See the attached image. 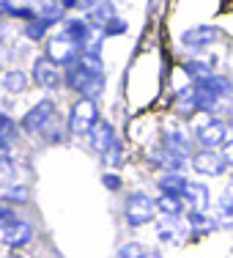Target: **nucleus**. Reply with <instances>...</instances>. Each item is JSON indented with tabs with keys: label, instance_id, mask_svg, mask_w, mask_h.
Instances as JSON below:
<instances>
[{
	"label": "nucleus",
	"instance_id": "37",
	"mask_svg": "<svg viewBox=\"0 0 233 258\" xmlns=\"http://www.w3.org/2000/svg\"><path fill=\"white\" fill-rule=\"evenodd\" d=\"M9 258H20V255H17V253H14V255H9Z\"/></svg>",
	"mask_w": 233,
	"mask_h": 258
},
{
	"label": "nucleus",
	"instance_id": "17",
	"mask_svg": "<svg viewBox=\"0 0 233 258\" xmlns=\"http://www.w3.org/2000/svg\"><path fill=\"white\" fill-rule=\"evenodd\" d=\"M17 135H20V132H17L14 118L0 110V154H9V151L14 149V146H17Z\"/></svg>",
	"mask_w": 233,
	"mask_h": 258
},
{
	"label": "nucleus",
	"instance_id": "31",
	"mask_svg": "<svg viewBox=\"0 0 233 258\" xmlns=\"http://www.w3.org/2000/svg\"><path fill=\"white\" fill-rule=\"evenodd\" d=\"M121 157H124V146H121L118 140H115V146L107 151V154H104V162L113 165V168H118V165H121Z\"/></svg>",
	"mask_w": 233,
	"mask_h": 258
},
{
	"label": "nucleus",
	"instance_id": "4",
	"mask_svg": "<svg viewBox=\"0 0 233 258\" xmlns=\"http://www.w3.org/2000/svg\"><path fill=\"white\" fill-rule=\"evenodd\" d=\"M96 121H99V110H96V102L94 99H77L71 104L69 110V121H66V126H69L71 135H88L91 129L96 126Z\"/></svg>",
	"mask_w": 233,
	"mask_h": 258
},
{
	"label": "nucleus",
	"instance_id": "24",
	"mask_svg": "<svg viewBox=\"0 0 233 258\" xmlns=\"http://www.w3.org/2000/svg\"><path fill=\"white\" fill-rule=\"evenodd\" d=\"M14 181H17V165L6 154H0V192L14 187Z\"/></svg>",
	"mask_w": 233,
	"mask_h": 258
},
{
	"label": "nucleus",
	"instance_id": "2",
	"mask_svg": "<svg viewBox=\"0 0 233 258\" xmlns=\"http://www.w3.org/2000/svg\"><path fill=\"white\" fill-rule=\"evenodd\" d=\"M55 113H58V110H55V102L52 99H39L20 118V129L25 135H44L47 129H52L55 124H58Z\"/></svg>",
	"mask_w": 233,
	"mask_h": 258
},
{
	"label": "nucleus",
	"instance_id": "23",
	"mask_svg": "<svg viewBox=\"0 0 233 258\" xmlns=\"http://www.w3.org/2000/svg\"><path fill=\"white\" fill-rule=\"evenodd\" d=\"M0 83H3V88L9 91V94H22V91L28 88V75L20 69H9L0 77Z\"/></svg>",
	"mask_w": 233,
	"mask_h": 258
},
{
	"label": "nucleus",
	"instance_id": "6",
	"mask_svg": "<svg viewBox=\"0 0 233 258\" xmlns=\"http://www.w3.org/2000/svg\"><path fill=\"white\" fill-rule=\"evenodd\" d=\"M30 77H33V83L39 85V88L55 91V88H60V83H63V69H60L58 63H52L47 55H39V58L33 60Z\"/></svg>",
	"mask_w": 233,
	"mask_h": 258
},
{
	"label": "nucleus",
	"instance_id": "10",
	"mask_svg": "<svg viewBox=\"0 0 233 258\" xmlns=\"http://www.w3.org/2000/svg\"><path fill=\"white\" fill-rule=\"evenodd\" d=\"M162 149L170 151V154H176V157L187 159L189 154H192V138H189L184 129L170 124V126H165V132H162Z\"/></svg>",
	"mask_w": 233,
	"mask_h": 258
},
{
	"label": "nucleus",
	"instance_id": "20",
	"mask_svg": "<svg viewBox=\"0 0 233 258\" xmlns=\"http://www.w3.org/2000/svg\"><path fill=\"white\" fill-rule=\"evenodd\" d=\"M187 179H184V173H162L157 181V187L162 189V195H176V198H181L184 189H187Z\"/></svg>",
	"mask_w": 233,
	"mask_h": 258
},
{
	"label": "nucleus",
	"instance_id": "29",
	"mask_svg": "<svg viewBox=\"0 0 233 258\" xmlns=\"http://www.w3.org/2000/svg\"><path fill=\"white\" fill-rule=\"evenodd\" d=\"M3 198H6V201H14V204H25V201L30 198V192H28V187L17 184V187H9V189H6Z\"/></svg>",
	"mask_w": 233,
	"mask_h": 258
},
{
	"label": "nucleus",
	"instance_id": "26",
	"mask_svg": "<svg viewBox=\"0 0 233 258\" xmlns=\"http://www.w3.org/2000/svg\"><path fill=\"white\" fill-rule=\"evenodd\" d=\"M63 11L66 9L60 3H52V0H50V3H44L41 9H36V17H39V20H44V22H50V25H55V22L63 20Z\"/></svg>",
	"mask_w": 233,
	"mask_h": 258
},
{
	"label": "nucleus",
	"instance_id": "16",
	"mask_svg": "<svg viewBox=\"0 0 233 258\" xmlns=\"http://www.w3.org/2000/svg\"><path fill=\"white\" fill-rule=\"evenodd\" d=\"M30 239H33V228H30L28 223H22V220L3 231V244H9V247H14V250L17 247H25Z\"/></svg>",
	"mask_w": 233,
	"mask_h": 258
},
{
	"label": "nucleus",
	"instance_id": "33",
	"mask_svg": "<svg viewBox=\"0 0 233 258\" xmlns=\"http://www.w3.org/2000/svg\"><path fill=\"white\" fill-rule=\"evenodd\" d=\"M102 184L110 189V192H118V189L124 187V181H121L118 173H104V176H102Z\"/></svg>",
	"mask_w": 233,
	"mask_h": 258
},
{
	"label": "nucleus",
	"instance_id": "30",
	"mask_svg": "<svg viewBox=\"0 0 233 258\" xmlns=\"http://www.w3.org/2000/svg\"><path fill=\"white\" fill-rule=\"evenodd\" d=\"M14 223H20L17 220V212L11 206H6V204H0V231H6V228H11Z\"/></svg>",
	"mask_w": 233,
	"mask_h": 258
},
{
	"label": "nucleus",
	"instance_id": "3",
	"mask_svg": "<svg viewBox=\"0 0 233 258\" xmlns=\"http://www.w3.org/2000/svg\"><path fill=\"white\" fill-rule=\"evenodd\" d=\"M157 217V198H151L148 192H132L124 201V220L132 228L151 223Z\"/></svg>",
	"mask_w": 233,
	"mask_h": 258
},
{
	"label": "nucleus",
	"instance_id": "7",
	"mask_svg": "<svg viewBox=\"0 0 233 258\" xmlns=\"http://www.w3.org/2000/svg\"><path fill=\"white\" fill-rule=\"evenodd\" d=\"M228 124L219 118H208L206 126H200L198 132H195V140H198L200 146H203L206 151H217L222 149L225 143H228Z\"/></svg>",
	"mask_w": 233,
	"mask_h": 258
},
{
	"label": "nucleus",
	"instance_id": "35",
	"mask_svg": "<svg viewBox=\"0 0 233 258\" xmlns=\"http://www.w3.org/2000/svg\"><path fill=\"white\" fill-rule=\"evenodd\" d=\"M60 6H63L66 11H71V9H77V0H60Z\"/></svg>",
	"mask_w": 233,
	"mask_h": 258
},
{
	"label": "nucleus",
	"instance_id": "28",
	"mask_svg": "<svg viewBox=\"0 0 233 258\" xmlns=\"http://www.w3.org/2000/svg\"><path fill=\"white\" fill-rule=\"evenodd\" d=\"M148 255V250L143 247V244H137V242H129V244H124V247L118 250V258H145Z\"/></svg>",
	"mask_w": 233,
	"mask_h": 258
},
{
	"label": "nucleus",
	"instance_id": "32",
	"mask_svg": "<svg viewBox=\"0 0 233 258\" xmlns=\"http://www.w3.org/2000/svg\"><path fill=\"white\" fill-rule=\"evenodd\" d=\"M102 30H104V36H121V33L129 30V25H126V20H121V17H118V20H113L107 28H102Z\"/></svg>",
	"mask_w": 233,
	"mask_h": 258
},
{
	"label": "nucleus",
	"instance_id": "22",
	"mask_svg": "<svg viewBox=\"0 0 233 258\" xmlns=\"http://www.w3.org/2000/svg\"><path fill=\"white\" fill-rule=\"evenodd\" d=\"M187 225H189V231H198V233H211V231L219 228L217 220L208 217L206 212H189L187 214Z\"/></svg>",
	"mask_w": 233,
	"mask_h": 258
},
{
	"label": "nucleus",
	"instance_id": "12",
	"mask_svg": "<svg viewBox=\"0 0 233 258\" xmlns=\"http://www.w3.org/2000/svg\"><path fill=\"white\" fill-rule=\"evenodd\" d=\"M181 198L189 206V212H206L208 204H211V192H208V187L203 181H189Z\"/></svg>",
	"mask_w": 233,
	"mask_h": 258
},
{
	"label": "nucleus",
	"instance_id": "21",
	"mask_svg": "<svg viewBox=\"0 0 233 258\" xmlns=\"http://www.w3.org/2000/svg\"><path fill=\"white\" fill-rule=\"evenodd\" d=\"M184 209H187L184 198H176V195H159L157 198V212L162 217H181Z\"/></svg>",
	"mask_w": 233,
	"mask_h": 258
},
{
	"label": "nucleus",
	"instance_id": "13",
	"mask_svg": "<svg viewBox=\"0 0 233 258\" xmlns=\"http://www.w3.org/2000/svg\"><path fill=\"white\" fill-rule=\"evenodd\" d=\"M187 228L189 225L181 223V217H165L159 223V239L162 242H170V244H181L187 239Z\"/></svg>",
	"mask_w": 233,
	"mask_h": 258
},
{
	"label": "nucleus",
	"instance_id": "27",
	"mask_svg": "<svg viewBox=\"0 0 233 258\" xmlns=\"http://www.w3.org/2000/svg\"><path fill=\"white\" fill-rule=\"evenodd\" d=\"M47 28H50V22H44V20H39V17H36V20H30L28 25H25L22 33H25V39H30V41H41L47 36Z\"/></svg>",
	"mask_w": 233,
	"mask_h": 258
},
{
	"label": "nucleus",
	"instance_id": "15",
	"mask_svg": "<svg viewBox=\"0 0 233 258\" xmlns=\"http://www.w3.org/2000/svg\"><path fill=\"white\" fill-rule=\"evenodd\" d=\"M176 110H179L184 118H195V115L200 113V107H198V91H195V85H187V88H181L179 94H176Z\"/></svg>",
	"mask_w": 233,
	"mask_h": 258
},
{
	"label": "nucleus",
	"instance_id": "14",
	"mask_svg": "<svg viewBox=\"0 0 233 258\" xmlns=\"http://www.w3.org/2000/svg\"><path fill=\"white\" fill-rule=\"evenodd\" d=\"M214 220H217L219 228H233V181L228 184V189L222 192V198L217 201Z\"/></svg>",
	"mask_w": 233,
	"mask_h": 258
},
{
	"label": "nucleus",
	"instance_id": "18",
	"mask_svg": "<svg viewBox=\"0 0 233 258\" xmlns=\"http://www.w3.org/2000/svg\"><path fill=\"white\" fill-rule=\"evenodd\" d=\"M113 20H118V11H115L113 0H99V6L88 14V22L96 25V28H107Z\"/></svg>",
	"mask_w": 233,
	"mask_h": 258
},
{
	"label": "nucleus",
	"instance_id": "36",
	"mask_svg": "<svg viewBox=\"0 0 233 258\" xmlns=\"http://www.w3.org/2000/svg\"><path fill=\"white\" fill-rule=\"evenodd\" d=\"M145 258H159V255H157V253H148V255H145Z\"/></svg>",
	"mask_w": 233,
	"mask_h": 258
},
{
	"label": "nucleus",
	"instance_id": "25",
	"mask_svg": "<svg viewBox=\"0 0 233 258\" xmlns=\"http://www.w3.org/2000/svg\"><path fill=\"white\" fill-rule=\"evenodd\" d=\"M184 72L192 77V83H200V80H206V77L214 75V72H211V63H203V60H195V58L184 63Z\"/></svg>",
	"mask_w": 233,
	"mask_h": 258
},
{
	"label": "nucleus",
	"instance_id": "9",
	"mask_svg": "<svg viewBox=\"0 0 233 258\" xmlns=\"http://www.w3.org/2000/svg\"><path fill=\"white\" fill-rule=\"evenodd\" d=\"M217 41H219V30L211 28V25H198V28H189L181 33V44L192 52H200V50H206V47L217 44Z\"/></svg>",
	"mask_w": 233,
	"mask_h": 258
},
{
	"label": "nucleus",
	"instance_id": "34",
	"mask_svg": "<svg viewBox=\"0 0 233 258\" xmlns=\"http://www.w3.org/2000/svg\"><path fill=\"white\" fill-rule=\"evenodd\" d=\"M222 157H225V162H228V168H233V140H228V143L222 146Z\"/></svg>",
	"mask_w": 233,
	"mask_h": 258
},
{
	"label": "nucleus",
	"instance_id": "5",
	"mask_svg": "<svg viewBox=\"0 0 233 258\" xmlns=\"http://www.w3.org/2000/svg\"><path fill=\"white\" fill-rule=\"evenodd\" d=\"M47 58L52 60V63H58L60 69H69L71 63H77L80 58H83V50L74 44V41H69L66 36L55 33L50 41H47Z\"/></svg>",
	"mask_w": 233,
	"mask_h": 258
},
{
	"label": "nucleus",
	"instance_id": "8",
	"mask_svg": "<svg viewBox=\"0 0 233 258\" xmlns=\"http://www.w3.org/2000/svg\"><path fill=\"white\" fill-rule=\"evenodd\" d=\"M189 165H192L195 173L200 176H222L225 170H228V162H225V157L219 154V151H195L192 159H189Z\"/></svg>",
	"mask_w": 233,
	"mask_h": 258
},
{
	"label": "nucleus",
	"instance_id": "11",
	"mask_svg": "<svg viewBox=\"0 0 233 258\" xmlns=\"http://www.w3.org/2000/svg\"><path fill=\"white\" fill-rule=\"evenodd\" d=\"M88 140H91V149H94L96 154L104 157L115 146V129H113V124L99 118V121H96V126L88 132Z\"/></svg>",
	"mask_w": 233,
	"mask_h": 258
},
{
	"label": "nucleus",
	"instance_id": "38",
	"mask_svg": "<svg viewBox=\"0 0 233 258\" xmlns=\"http://www.w3.org/2000/svg\"><path fill=\"white\" fill-rule=\"evenodd\" d=\"M0 14H3V6H0Z\"/></svg>",
	"mask_w": 233,
	"mask_h": 258
},
{
	"label": "nucleus",
	"instance_id": "19",
	"mask_svg": "<svg viewBox=\"0 0 233 258\" xmlns=\"http://www.w3.org/2000/svg\"><path fill=\"white\" fill-rule=\"evenodd\" d=\"M192 85H195V88H200V91H208V94H214L217 99H222L225 94H230V91H233L230 80L222 77V75H211V77L200 80V83H192Z\"/></svg>",
	"mask_w": 233,
	"mask_h": 258
},
{
	"label": "nucleus",
	"instance_id": "1",
	"mask_svg": "<svg viewBox=\"0 0 233 258\" xmlns=\"http://www.w3.org/2000/svg\"><path fill=\"white\" fill-rule=\"evenodd\" d=\"M63 85L80 99H96L104 91V63L99 52H83L77 63L63 69Z\"/></svg>",
	"mask_w": 233,
	"mask_h": 258
}]
</instances>
